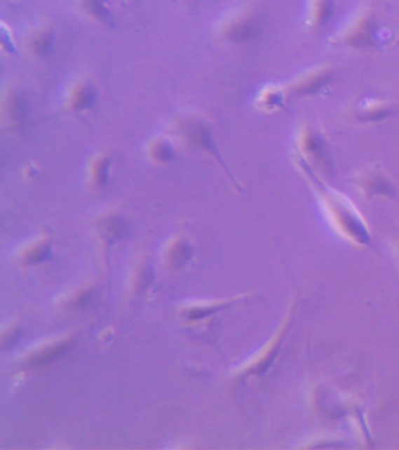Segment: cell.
Instances as JSON below:
<instances>
[{"label":"cell","mask_w":399,"mask_h":450,"mask_svg":"<svg viewBox=\"0 0 399 450\" xmlns=\"http://www.w3.org/2000/svg\"><path fill=\"white\" fill-rule=\"evenodd\" d=\"M292 161L308 185H311L325 218L337 234L356 246H370V229L353 201L329 185L322 175L300 157L292 154Z\"/></svg>","instance_id":"cell-1"},{"label":"cell","mask_w":399,"mask_h":450,"mask_svg":"<svg viewBox=\"0 0 399 450\" xmlns=\"http://www.w3.org/2000/svg\"><path fill=\"white\" fill-rule=\"evenodd\" d=\"M173 129L180 145L192 152L212 157L226 171L231 180H234V176L220 153L219 147L217 145L216 136L209 124L202 117L194 113L180 114L173 120Z\"/></svg>","instance_id":"cell-2"},{"label":"cell","mask_w":399,"mask_h":450,"mask_svg":"<svg viewBox=\"0 0 399 450\" xmlns=\"http://www.w3.org/2000/svg\"><path fill=\"white\" fill-rule=\"evenodd\" d=\"M293 155L300 157L323 178L334 169L332 155L323 134L313 124H301L295 133Z\"/></svg>","instance_id":"cell-3"},{"label":"cell","mask_w":399,"mask_h":450,"mask_svg":"<svg viewBox=\"0 0 399 450\" xmlns=\"http://www.w3.org/2000/svg\"><path fill=\"white\" fill-rule=\"evenodd\" d=\"M332 45L353 50H372L378 46L377 24L371 12H360L332 39Z\"/></svg>","instance_id":"cell-4"},{"label":"cell","mask_w":399,"mask_h":450,"mask_svg":"<svg viewBox=\"0 0 399 450\" xmlns=\"http://www.w3.org/2000/svg\"><path fill=\"white\" fill-rule=\"evenodd\" d=\"M0 112L4 124L11 131H22L29 120V98L17 86H6L0 98Z\"/></svg>","instance_id":"cell-5"},{"label":"cell","mask_w":399,"mask_h":450,"mask_svg":"<svg viewBox=\"0 0 399 450\" xmlns=\"http://www.w3.org/2000/svg\"><path fill=\"white\" fill-rule=\"evenodd\" d=\"M334 71L328 65L309 68L287 84L290 98L316 95L330 84Z\"/></svg>","instance_id":"cell-6"},{"label":"cell","mask_w":399,"mask_h":450,"mask_svg":"<svg viewBox=\"0 0 399 450\" xmlns=\"http://www.w3.org/2000/svg\"><path fill=\"white\" fill-rule=\"evenodd\" d=\"M259 32V20L252 13L234 15L220 26L218 37L229 44L248 43Z\"/></svg>","instance_id":"cell-7"},{"label":"cell","mask_w":399,"mask_h":450,"mask_svg":"<svg viewBox=\"0 0 399 450\" xmlns=\"http://www.w3.org/2000/svg\"><path fill=\"white\" fill-rule=\"evenodd\" d=\"M97 102V89L87 79H78L68 87L65 94V110L73 115L93 110Z\"/></svg>","instance_id":"cell-8"},{"label":"cell","mask_w":399,"mask_h":450,"mask_svg":"<svg viewBox=\"0 0 399 450\" xmlns=\"http://www.w3.org/2000/svg\"><path fill=\"white\" fill-rule=\"evenodd\" d=\"M357 188L367 197H395V185L384 171L367 168L356 175Z\"/></svg>","instance_id":"cell-9"},{"label":"cell","mask_w":399,"mask_h":450,"mask_svg":"<svg viewBox=\"0 0 399 450\" xmlns=\"http://www.w3.org/2000/svg\"><path fill=\"white\" fill-rule=\"evenodd\" d=\"M297 312V303H293V305H290L286 318L283 320V323L281 324L278 333L274 336L272 340L269 341V345L267 346V348H266L265 353L262 355V358L259 359V362L250 369L251 374H255V376H265L266 373H267L269 367L272 366L276 355L279 353L280 348L283 346L285 338H286L287 334H288L290 329L293 326L294 319H295Z\"/></svg>","instance_id":"cell-10"},{"label":"cell","mask_w":399,"mask_h":450,"mask_svg":"<svg viewBox=\"0 0 399 450\" xmlns=\"http://www.w3.org/2000/svg\"><path fill=\"white\" fill-rule=\"evenodd\" d=\"M290 99L287 84H269L257 93L255 106L262 113H276L286 106Z\"/></svg>","instance_id":"cell-11"},{"label":"cell","mask_w":399,"mask_h":450,"mask_svg":"<svg viewBox=\"0 0 399 450\" xmlns=\"http://www.w3.org/2000/svg\"><path fill=\"white\" fill-rule=\"evenodd\" d=\"M395 113L393 103L386 100L364 99L353 107V117L360 124H376Z\"/></svg>","instance_id":"cell-12"},{"label":"cell","mask_w":399,"mask_h":450,"mask_svg":"<svg viewBox=\"0 0 399 450\" xmlns=\"http://www.w3.org/2000/svg\"><path fill=\"white\" fill-rule=\"evenodd\" d=\"M113 164L114 157L110 152L101 150L94 154L90 157L87 167L89 185L94 189L106 188L107 185L109 183Z\"/></svg>","instance_id":"cell-13"},{"label":"cell","mask_w":399,"mask_h":450,"mask_svg":"<svg viewBox=\"0 0 399 450\" xmlns=\"http://www.w3.org/2000/svg\"><path fill=\"white\" fill-rule=\"evenodd\" d=\"M55 45V36L48 27H39L29 32L24 39V50L29 57L45 59L50 57Z\"/></svg>","instance_id":"cell-14"},{"label":"cell","mask_w":399,"mask_h":450,"mask_svg":"<svg viewBox=\"0 0 399 450\" xmlns=\"http://www.w3.org/2000/svg\"><path fill=\"white\" fill-rule=\"evenodd\" d=\"M144 154L147 160L152 164L166 166L176 160V145L168 136L156 135L145 143Z\"/></svg>","instance_id":"cell-15"},{"label":"cell","mask_w":399,"mask_h":450,"mask_svg":"<svg viewBox=\"0 0 399 450\" xmlns=\"http://www.w3.org/2000/svg\"><path fill=\"white\" fill-rule=\"evenodd\" d=\"M334 13V0H311L308 6L307 24L311 29L325 27Z\"/></svg>","instance_id":"cell-16"},{"label":"cell","mask_w":399,"mask_h":450,"mask_svg":"<svg viewBox=\"0 0 399 450\" xmlns=\"http://www.w3.org/2000/svg\"><path fill=\"white\" fill-rule=\"evenodd\" d=\"M82 11L94 22L102 25H113L114 15L109 0H81Z\"/></svg>","instance_id":"cell-17"},{"label":"cell","mask_w":399,"mask_h":450,"mask_svg":"<svg viewBox=\"0 0 399 450\" xmlns=\"http://www.w3.org/2000/svg\"><path fill=\"white\" fill-rule=\"evenodd\" d=\"M103 238L109 243H114L123 238L128 232V224L123 217L119 215H109L100 223Z\"/></svg>","instance_id":"cell-18"},{"label":"cell","mask_w":399,"mask_h":450,"mask_svg":"<svg viewBox=\"0 0 399 450\" xmlns=\"http://www.w3.org/2000/svg\"><path fill=\"white\" fill-rule=\"evenodd\" d=\"M71 348V343L66 341V343H60V344L54 345L52 348L45 351L40 352L38 355H33L31 360L29 362V365L32 367H38V366L47 365L53 362L54 360L60 358Z\"/></svg>","instance_id":"cell-19"},{"label":"cell","mask_w":399,"mask_h":450,"mask_svg":"<svg viewBox=\"0 0 399 450\" xmlns=\"http://www.w3.org/2000/svg\"><path fill=\"white\" fill-rule=\"evenodd\" d=\"M170 260L173 264V267H180L187 262V259L190 257L191 250L190 246L185 241H177L176 244L173 245V248L170 251Z\"/></svg>","instance_id":"cell-20"},{"label":"cell","mask_w":399,"mask_h":450,"mask_svg":"<svg viewBox=\"0 0 399 450\" xmlns=\"http://www.w3.org/2000/svg\"><path fill=\"white\" fill-rule=\"evenodd\" d=\"M50 245L47 243H41L29 252V255L26 257V263L36 264V263L45 262L47 259H50Z\"/></svg>","instance_id":"cell-21"},{"label":"cell","mask_w":399,"mask_h":450,"mask_svg":"<svg viewBox=\"0 0 399 450\" xmlns=\"http://www.w3.org/2000/svg\"><path fill=\"white\" fill-rule=\"evenodd\" d=\"M225 306H213V307H202V309H192L190 312L187 313V317L189 319L191 320H198L203 319L205 317L212 315V313L216 312L218 310L224 309Z\"/></svg>","instance_id":"cell-22"},{"label":"cell","mask_w":399,"mask_h":450,"mask_svg":"<svg viewBox=\"0 0 399 450\" xmlns=\"http://www.w3.org/2000/svg\"><path fill=\"white\" fill-rule=\"evenodd\" d=\"M20 337H22V331L15 330L11 333L8 334V337L4 338L3 340V346L4 348H12L15 346L19 340H20Z\"/></svg>","instance_id":"cell-23"},{"label":"cell","mask_w":399,"mask_h":450,"mask_svg":"<svg viewBox=\"0 0 399 450\" xmlns=\"http://www.w3.org/2000/svg\"><path fill=\"white\" fill-rule=\"evenodd\" d=\"M1 48L3 51H8V53L12 54L15 51V43H13V39H12L10 34L6 36L4 29L1 32Z\"/></svg>","instance_id":"cell-24"},{"label":"cell","mask_w":399,"mask_h":450,"mask_svg":"<svg viewBox=\"0 0 399 450\" xmlns=\"http://www.w3.org/2000/svg\"><path fill=\"white\" fill-rule=\"evenodd\" d=\"M89 300V294H82V296H80V297L76 299V302H75V305L76 306H81L83 305V304H86V303L88 302Z\"/></svg>","instance_id":"cell-25"},{"label":"cell","mask_w":399,"mask_h":450,"mask_svg":"<svg viewBox=\"0 0 399 450\" xmlns=\"http://www.w3.org/2000/svg\"><path fill=\"white\" fill-rule=\"evenodd\" d=\"M397 252H398V255H399V241L398 243H397Z\"/></svg>","instance_id":"cell-26"}]
</instances>
